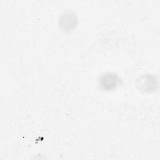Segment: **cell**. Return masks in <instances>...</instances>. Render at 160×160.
I'll return each instance as SVG.
<instances>
[{
    "label": "cell",
    "mask_w": 160,
    "mask_h": 160,
    "mask_svg": "<svg viewBox=\"0 0 160 160\" xmlns=\"http://www.w3.org/2000/svg\"><path fill=\"white\" fill-rule=\"evenodd\" d=\"M121 82L119 76L114 72H106L99 77L98 83L101 89L106 91L115 89Z\"/></svg>",
    "instance_id": "1"
},
{
    "label": "cell",
    "mask_w": 160,
    "mask_h": 160,
    "mask_svg": "<svg viewBox=\"0 0 160 160\" xmlns=\"http://www.w3.org/2000/svg\"><path fill=\"white\" fill-rule=\"evenodd\" d=\"M78 19L76 15L69 11L64 12L59 18V26L64 32H71L76 26Z\"/></svg>",
    "instance_id": "2"
},
{
    "label": "cell",
    "mask_w": 160,
    "mask_h": 160,
    "mask_svg": "<svg viewBox=\"0 0 160 160\" xmlns=\"http://www.w3.org/2000/svg\"><path fill=\"white\" fill-rule=\"evenodd\" d=\"M136 86L141 91L151 92L156 89L158 86V81L154 76L144 74L139 76L136 80Z\"/></svg>",
    "instance_id": "3"
}]
</instances>
